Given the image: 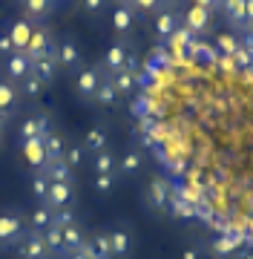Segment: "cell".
<instances>
[{
  "label": "cell",
  "mask_w": 253,
  "mask_h": 259,
  "mask_svg": "<svg viewBox=\"0 0 253 259\" xmlns=\"http://www.w3.org/2000/svg\"><path fill=\"white\" fill-rule=\"evenodd\" d=\"M26 233H29V222L18 207L0 210V250L18 248V242L23 239Z\"/></svg>",
  "instance_id": "6da1fadb"
},
{
  "label": "cell",
  "mask_w": 253,
  "mask_h": 259,
  "mask_svg": "<svg viewBox=\"0 0 253 259\" xmlns=\"http://www.w3.org/2000/svg\"><path fill=\"white\" fill-rule=\"evenodd\" d=\"M55 58L58 66L69 75H78L84 69V52H81V44L75 40L72 32H61V37L55 40Z\"/></svg>",
  "instance_id": "7a4b0ae2"
},
{
  "label": "cell",
  "mask_w": 253,
  "mask_h": 259,
  "mask_svg": "<svg viewBox=\"0 0 253 259\" xmlns=\"http://www.w3.org/2000/svg\"><path fill=\"white\" fill-rule=\"evenodd\" d=\"M101 81H104L101 66H84L78 75H72L75 95H78V98H84V101H92L95 93H98V87H101Z\"/></svg>",
  "instance_id": "3957f363"
},
{
  "label": "cell",
  "mask_w": 253,
  "mask_h": 259,
  "mask_svg": "<svg viewBox=\"0 0 253 259\" xmlns=\"http://www.w3.org/2000/svg\"><path fill=\"white\" fill-rule=\"evenodd\" d=\"M178 23H181V29H187L190 35H205L213 26V12L201 9V6H187L184 12H178Z\"/></svg>",
  "instance_id": "277c9868"
},
{
  "label": "cell",
  "mask_w": 253,
  "mask_h": 259,
  "mask_svg": "<svg viewBox=\"0 0 253 259\" xmlns=\"http://www.w3.org/2000/svg\"><path fill=\"white\" fill-rule=\"evenodd\" d=\"M0 75L18 87L26 75H32V58H29L26 52H12L9 58L0 61Z\"/></svg>",
  "instance_id": "5b68a950"
},
{
  "label": "cell",
  "mask_w": 253,
  "mask_h": 259,
  "mask_svg": "<svg viewBox=\"0 0 253 259\" xmlns=\"http://www.w3.org/2000/svg\"><path fill=\"white\" fill-rule=\"evenodd\" d=\"M132 55V49L127 47V40H115V44H110L107 47V52H104V58H101V72L104 75H115V72H121L124 66H127V58Z\"/></svg>",
  "instance_id": "8992f818"
},
{
  "label": "cell",
  "mask_w": 253,
  "mask_h": 259,
  "mask_svg": "<svg viewBox=\"0 0 253 259\" xmlns=\"http://www.w3.org/2000/svg\"><path fill=\"white\" fill-rule=\"evenodd\" d=\"M49 130H52V121H49L46 112H29L26 118L20 121L18 139H20V144L23 141H32V139H43Z\"/></svg>",
  "instance_id": "52a82bcc"
},
{
  "label": "cell",
  "mask_w": 253,
  "mask_h": 259,
  "mask_svg": "<svg viewBox=\"0 0 253 259\" xmlns=\"http://www.w3.org/2000/svg\"><path fill=\"white\" fill-rule=\"evenodd\" d=\"M3 32L12 37V47H15V52H26L29 40H32V32H35V23L20 15V18L6 20V23H3Z\"/></svg>",
  "instance_id": "ba28073f"
},
{
  "label": "cell",
  "mask_w": 253,
  "mask_h": 259,
  "mask_svg": "<svg viewBox=\"0 0 253 259\" xmlns=\"http://www.w3.org/2000/svg\"><path fill=\"white\" fill-rule=\"evenodd\" d=\"M18 256L20 259H52L46 248V239H43V233H35L29 231L23 239L18 242Z\"/></svg>",
  "instance_id": "9c48e42d"
},
{
  "label": "cell",
  "mask_w": 253,
  "mask_h": 259,
  "mask_svg": "<svg viewBox=\"0 0 253 259\" xmlns=\"http://www.w3.org/2000/svg\"><path fill=\"white\" fill-rule=\"evenodd\" d=\"M20 9H23V18L32 20L35 26L46 23L52 18V12L58 9V0H18Z\"/></svg>",
  "instance_id": "30bf717a"
},
{
  "label": "cell",
  "mask_w": 253,
  "mask_h": 259,
  "mask_svg": "<svg viewBox=\"0 0 253 259\" xmlns=\"http://www.w3.org/2000/svg\"><path fill=\"white\" fill-rule=\"evenodd\" d=\"M170 199H173V187L164 176H156L147 185V204L153 210H170Z\"/></svg>",
  "instance_id": "8fae6325"
},
{
  "label": "cell",
  "mask_w": 253,
  "mask_h": 259,
  "mask_svg": "<svg viewBox=\"0 0 253 259\" xmlns=\"http://www.w3.org/2000/svg\"><path fill=\"white\" fill-rule=\"evenodd\" d=\"M72 202H75V185L72 182H52L43 204H49L52 210H64V207H72Z\"/></svg>",
  "instance_id": "7c38bea8"
},
{
  "label": "cell",
  "mask_w": 253,
  "mask_h": 259,
  "mask_svg": "<svg viewBox=\"0 0 253 259\" xmlns=\"http://www.w3.org/2000/svg\"><path fill=\"white\" fill-rule=\"evenodd\" d=\"M26 55L35 61V58H43V55H55V37H52V32L43 26H35V32H32V40H29L26 47Z\"/></svg>",
  "instance_id": "4fadbf2b"
},
{
  "label": "cell",
  "mask_w": 253,
  "mask_h": 259,
  "mask_svg": "<svg viewBox=\"0 0 253 259\" xmlns=\"http://www.w3.org/2000/svg\"><path fill=\"white\" fill-rule=\"evenodd\" d=\"M107 239H110V250H113V259H127L132 253V233L124 228V225H115L107 231Z\"/></svg>",
  "instance_id": "5bb4252c"
},
{
  "label": "cell",
  "mask_w": 253,
  "mask_h": 259,
  "mask_svg": "<svg viewBox=\"0 0 253 259\" xmlns=\"http://www.w3.org/2000/svg\"><path fill=\"white\" fill-rule=\"evenodd\" d=\"M20 153H23V158H26V164L32 167V173H40V170H46L49 158H46V147H43V139L23 141V144H20Z\"/></svg>",
  "instance_id": "9a60e30c"
},
{
  "label": "cell",
  "mask_w": 253,
  "mask_h": 259,
  "mask_svg": "<svg viewBox=\"0 0 253 259\" xmlns=\"http://www.w3.org/2000/svg\"><path fill=\"white\" fill-rule=\"evenodd\" d=\"M178 26H181V23H178L176 9H161L159 15H156V20H153V32H156L159 40H170V37L176 35Z\"/></svg>",
  "instance_id": "2e32d148"
},
{
  "label": "cell",
  "mask_w": 253,
  "mask_h": 259,
  "mask_svg": "<svg viewBox=\"0 0 253 259\" xmlns=\"http://www.w3.org/2000/svg\"><path fill=\"white\" fill-rule=\"evenodd\" d=\"M144 170V153L141 150H124L118 156V164H115V176H138Z\"/></svg>",
  "instance_id": "e0dca14e"
},
{
  "label": "cell",
  "mask_w": 253,
  "mask_h": 259,
  "mask_svg": "<svg viewBox=\"0 0 253 259\" xmlns=\"http://www.w3.org/2000/svg\"><path fill=\"white\" fill-rule=\"evenodd\" d=\"M84 253H86L89 259H113V250H110V239H107V231L86 233Z\"/></svg>",
  "instance_id": "ac0fdd59"
},
{
  "label": "cell",
  "mask_w": 253,
  "mask_h": 259,
  "mask_svg": "<svg viewBox=\"0 0 253 259\" xmlns=\"http://www.w3.org/2000/svg\"><path fill=\"white\" fill-rule=\"evenodd\" d=\"M61 239H64V256H69V253H75V250L84 248L86 231L78 222H69V225H64V228H61ZM64 256H61V259H64Z\"/></svg>",
  "instance_id": "d6986e66"
},
{
  "label": "cell",
  "mask_w": 253,
  "mask_h": 259,
  "mask_svg": "<svg viewBox=\"0 0 253 259\" xmlns=\"http://www.w3.org/2000/svg\"><path fill=\"white\" fill-rule=\"evenodd\" d=\"M81 147L86 150V156H95V153H101V150L110 147V136H107V130L101 124H95V127L86 130L84 141H81Z\"/></svg>",
  "instance_id": "ffe728a7"
},
{
  "label": "cell",
  "mask_w": 253,
  "mask_h": 259,
  "mask_svg": "<svg viewBox=\"0 0 253 259\" xmlns=\"http://www.w3.org/2000/svg\"><path fill=\"white\" fill-rule=\"evenodd\" d=\"M32 75H35L43 87H49V83L55 81V75H58V58L55 55L35 58V61H32Z\"/></svg>",
  "instance_id": "44dd1931"
},
{
  "label": "cell",
  "mask_w": 253,
  "mask_h": 259,
  "mask_svg": "<svg viewBox=\"0 0 253 259\" xmlns=\"http://www.w3.org/2000/svg\"><path fill=\"white\" fill-rule=\"evenodd\" d=\"M242 239H236V236H216L210 242V253L216 259H236V253L242 250Z\"/></svg>",
  "instance_id": "7402d4cb"
},
{
  "label": "cell",
  "mask_w": 253,
  "mask_h": 259,
  "mask_svg": "<svg viewBox=\"0 0 253 259\" xmlns=\"http://www.w3.org/2000/svg\"><path fill=\"white\" fill-rule=\"evenodd\" d=\"M110 20H113V32L124 37L130 35V29L135 26V12H132V6H113Z\"/></svg>",
  "instance_id": "603a6c76"
},
{
  "label": "cell",
  "mask_w": 253,
  "mask_h": 259,
  "mask_svg": "<svg viewBox=\"0 0 253 259\" xmlns=\"http://www.w3.org/2000/svg\"><path fill=\"white\" fill-rule=\"evenodd\" d=\"M18 104H20V93H18V87L12 81H6L3 75H0V112L3 115H15V110H18Z\"/></svg>",
  "instance_id": "cb8c5ba5"
},
{
  "label": "cell",
  "mask_w": 253,
  "mask_h": 259,
  "mask_svg": "<svg viewBox=\"0 0 253 259\" xmlns=\"http://www.w3.org/2000/svg\"><path fill=\"white\" fill-rule=\"evenodd\" d=\"M29 231H35V233H43L49 228V225L55 222V210L49 207V204H43V202H38V207L29 213Z\"/></svg>",
  "instance_id": "d4e9b609"
},
{
  "label": "cell",
  "mask_w": 253,
  "mask_h": 259,
  "mask_svg": "<svg viewBox=\"0 0 253 259\" xmlns=\"http://www.w3.org/2000/svg\"><path fill=\"white\" fill-rule=\"evenodd\" d=\"M115 164H118V156L107 147L101 153L89 156V167H92V176H104V173H115Z\"/></svg>",
  "instance_id": "484cf974"
},
{
  "label": "cell",
  "mask_w": 253,
  "mask_h": 259,
  "mask_svg": "<svg viewBox=\"0 0 253 259\" xmlns=\"http://www.w3.org/2000/svg\"><path fill=\"white\" fill-rule=\"evenodd\" d=\"M219 12L233 29H244V0H222Z\"/></svg>",
  "instance_id": "4316f807"
},
{
  "label": "cell",
  "mask_w": 253,
  "mask_h": 259,
  "mask_svg": "<svg viewBox=\"0 0 253 259\" xmlns=\"http://www.w3.org/2000/svg\"><path fill=\"white\" fill-rule=\"evenodd\" d=\"M66 144L69 141L58 133V130H49L46 136H43V147H46V158L49 161H58V158H64V153H66Z\"/></svg>",
  "instance_id": "83f0119b"
},
{
  "label": "cell",
  "mask_w": 253,
  "mask_h": 259,
  "mask_svg": "<svg viewBox=\"0 0 253 259\" xmlns=\"http://www.w3.org/2000/svg\"><path fill=\"white\" fill-rule=\"evenodd\" d=\"M107 78L113 81V87H115V93L118 95H132L135 93V75H132L130 69H121V72L107 75Z\"/></svg>",
  "instance_id": "f1b7e54d"
},
{
  "label": "cell",
  "mask_w": 253,
  "mask_h": 259,
  "mask_svg": "<svg viewBox=\"0 0 253 259\" xmlns=\"http://www.w3.org/2000/svg\"><path fill=\"white\" fill-rule=\"evenodd\" d=\"M115 101H118V93H115L113 81L104 75V81H101V87H98V93H95L92 104H98V107H115Z\"/></svg>",
  "instance_id": "f546056e"
},
{
  "label": "cell",
  "mask_w": 253,
  "mask_h": 259,
  "mask_svg": "<svg viewBox=\"0 0 253 259\" xmlns=\"http://www.w3.org/2000/svg\"><path fill=\"white\" fill-rule=\"evenodd\" d=\"M43 173L49 176V182H72V167L66 164L64 158H58V161H49Z\"/></svg>",
  "instance_id": "4dcf8cb0"
},
{
  "label": "cell",
  "mask_w": 253,
  "mask_h": 259,
  "mask_svg": "<svg viewBox=\"0 0 253 259\" xmlns=\"http://www.w3.org/2000/svg\"><path fill=\"white\" fill-rule=\"evenodd\" d=\"M43 239H46V248H49L52 256H58V259L64 256V239H61V228H58L55 222L43 231Z\"/></svg>",
  "instance_id": "1f68e13d"
},
{
  "label": "cell",
  "mask_w": 253,
  "mask_h": 259,
  "mask_svg": "<svg viewBox=\"0 0 253 259\" xmlns=\"http://www.w3.org/2000/svg\"><path fill=\"white\" fill-rule=\"evenodd\" d=\"M49 176L40 170V173H32V179H29V187H32V196L38 199V202H46V196H49Z\"/></svg>",
  "instance_id": "d6a6232c"
},
{
  "label": "cell",
  "mask_w": 253,
  "mask_h": 259,
  "mask_svg": "<svg viewBox=\"0 0 253 259\" xmlns=\"http://www.w3.org/2000/svg\"><path fill=\"white\" fill-rule=\"evenodd\" d=\"M18 93H20V98H38V95L43 93V83H40L35 75H26V78L18 83Z\"/></svg>",
  "instance_id": "836d02e7"
},
{
  "label": "cell",
  "mask_w": 253,
  "mask_h": 259,
  "mask_svg": "<svg viewBox=\"0 0 253 259\" xmlns=\"http://www.w3.org/2000/svg\"><path fill=\"white\" fill-rule=\"evenodd\" d=\"M64 161H66L69 167H72V170H78V167H81V164L86 161V150L81 147V144H66Z\"/></svg>",
  "instance_id": "e575fe53"
},
{
  "label": "cell",
  "mask_w": 253,
  "mask_h": 259,
  "mask_svg": "<svg viewBox=\"0 0 253 259\" xmlns=\"http://www.w3.org/2000/svg\"><path fill=\"white\" fill-rule=\"evenodd\" d=\"M115 173H104V176H95L92 179V187H95V193L98 196H110L113 193V187H115Z\"/></svg>",
  "instance_id": "d590c367"
},
{
  "label": "cell",
  "mask_w": 253,
  "mask_h": 259,
  "mask_svg": "<svg viewBox=\"0 0 253 259\" xmlns=\"http://www.w3.org/2000/svg\"><path fill=\"white\" fill-rule=\"evenodd\" d=\"M164 9V0H132V12L135 15H150V12H159Z\"/></svg>",
  "instance_id": "8d00e7d4"
},
{
  "label": "cell",
  "mask_w": 253,
  "mask_h": 259,
  "mask_svg": "<svg viewBox=\"0 0 253 259\" xmlns=\"http://www.w3.org/2000/svg\"><path fill=\"white\" fill-rule=\"evenodd\" d=\"M216 49L222 55H236L239 52V40H236V35H219L216 37Z\"/></svg>",
  "instance_id": "74e56055"
},
{
  "label": "cell",
  "mask_w": 253,
  "mask_h": 259,
  "mask_svg": "<svg viewBox=\"0 0 253 259\" xmlns=\"http://www.w3.org/2000/svg\"><path fill=\"white\" fill-rule=\"evenodd\" d=\"M81 6H84V15L86 18H101L104 15V9L110 6V0H81Z\"/></svg>",
  "instance_id": "f35d334b"
},
{
  "label": "cell",
  "mask_w": 253,
  "mask_h": 259,
  "mask_svg": "<svg viewBox=\"0 0 253 259\" xmlns=\"http://www.w3.org/2000/svg\"><path fill=\"white\" fill-rule=\"evenodd\" d=\"M12 52H15V47H12V37L0 29V61H3V58H9Z\"/></svg>",
  "instance_id": "ab89813d"
},
{
  "label": "cell",
  "mask_w": 253,
  "mask_h": 259,
  "mask_svg": "<svg viewBox=\"0 0 253 259\" xmlns=\"http://www.w3.org/2000/svg\"><path fill=\"white\" fill-rule=\"evenodd\" d=\"M193 6H201L207 12H219L222 9V0H193Z\"/></svg>",
  "instance_id": "60d3db41"
},
{
  "label": "cell",
  "mask_w": 253,
  "mask_h": 259,
  "mask_svg": "<svg viewBox=\"0 0 253 259\" xmlns=\"http://www.w3.org/2000/svg\"><path fill=\"white\" fill-rule=\"evenodd\" d=\"M244 29L253 32V0H244Z\"/></svg>",
  "instance_id": "b9f144b4"
},
{
  "label": "cell",
  "mask_w": 253,
  "mask_h": 259,
  "mask_svg": "<svg viewBox=\"0 0 253 259\" xmlns=\"http://www.w3.org/2000/svg\"><path fill=\"white\" fill-rule=\"evenodd\" d=\"M181 259H201V250H198L196 245H190V248H184V253H181Z\"/></svg>",
  "instance_id": "7bdbcfd3"
},
{
  "label": "cell",
  "mask_w": 253,
  "mask_h": 259,
  "mask_svg": "<svg viewBox=\"0 0 253 259\" xmlns=\"http://www.w3.org/2000/svg\"><path fill=\"white\" fill-rule=\"evenodd\" d=\"M184 0H164V9H178Z\"/></svg>",
  "instance_id": "ee69618b"
},
{
  "label": "cell",
  "mask_w": 253,
  "mask_h": 259,
  "mask_svg": "<svg viewBox=\"0 0 253 259\" xmlns=\"http://www.w3.org/2000/svg\"><path fill=\"white\" fill-rule=\"evenodd\" d=\"M236 259H253V250L242 248V250H239V253H236Z\"/></svg>",
  "instance_id": "f6af8a7d"
},
{
  "label": "cell",
  "mask_w": 253,
  "mask_h": 259,
  "mask_svg": "<svg viewBox=\"0 0 253 259\" xmlns=\"http://www.w3.org/2000/svg\"><path fill=\"white\" fill-rule=\"evenodd\" d=\"M64 259H89V256H86L84 248H81V250H75V253H69V256H64Z\"/></svg>",
  "instance_id": "bcb514c9"
},
{
  "label": "cell",
  "mask_w": 253,
  "mask_h": 259,
  "mask_svg": "<svg viewBox=\"0 0 253 259\" xmlns=\"http://www.w3.org/2000/svg\"><path fill=\"white\" fill-rule=\"evenodd\" d=\"M113 6H132V0H110Z\"/></svg>",
  "instance_id": "7dc6e473"
},
{
  "label": "cell",
  "mask_w": 253,
  "mask_h": 259,
  "mask_svg": "<svg viewBox=\"0 0 253 259\" xmlns=\"http://www.w3.org/2000/svg\"><path fill=\"white\" fill-rule=\"evenodd\" d=\"M6 121H12V118H9V115H3V112H0V127H3Z\"/></svg>",
  "instance_id": "c3c4849f"
},
{
  "label": "cell",
  "mask_w": 253,
  "mask_h": 259,
  "mask_svg": "<svg viewBox=\"0 0 253 259\" xmlns=\"http://www.w3.org/2000/svg\"><path fill=\"white\" fill-rule=\"evenodd\" d=\"M61 3H69V0H58V6H61Z\"/></svg>",
  "instance_id": "681fc988"
}]
</instances>
